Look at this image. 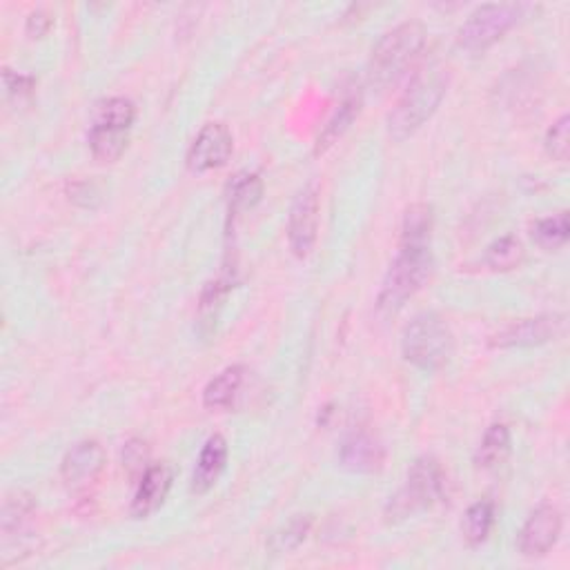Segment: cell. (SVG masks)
<instances>
[{"mask_svg": "<svg viewBox=\"0 0 570 570\" xmlns=\"http://www.w3.org/2000/svg\"><path fill=\"white\" fill-rule=\"evenodd\" d=\"M450 85V72L442 63H431L417 72L404 97L388 116V134L395 140H406L417 134L439 110Z\"/></svg>", "mask_w": 570, "mask_h": 570, "instance_id": "cell-1", "label": "cell"}, {"mask_svg": "<svg viewBox=\"0 0 570 570\" xmlns=\"http://www.w3.org/2000/svg\"><path fill=\"white\" fill-rule=\"evenodd\" d=\"M425 45V27L417 21L401 23L374 45L368 63V83L376 89L395 85Z\"/></svg>", "mask_w": 570, "mask_h": 570, "instance_id": "cell-2", "label": "cell"}, {"mask_svg": "<svg viewBox=\"0 0 570 570\" xmlns=\"http://www.w3.org/2000/svg\"><path fill=\"white\" fill-rule=\"evenodd\" d=\"M446 486V474L437 457L421 455L412 461L406 484L386 504L384 517L388 524L417 517L419 512L431 510L442 497Z\"/></svg>", "mask_w": 570, "mask_h": 570, "instance_id": "cell-3", "label": "cell"}, {"mask_svg": "<svg viewBox=\"0 0 570 570\" xmlns=\"http://www.w3.org/2000/svg\"><path fill=\"white\" fill-rule=\"evenodd\" d=\"M435 270L431 246H401L399 255L391 263L382 290L376 297V308L382 312H399L408 299H412Z\"/></svg>", "mask_w": 570, "mask_h": 570, "instance_id": "cell-4", "label": "cell"}, {"mask_svg": "<svg viewBox=\"0 0 570 570\" xmlns=\"http://www.w3.org/2000/svg\"><path fill=\"white\" fill-rule=\"evenodd\" d=\"M401 352L414 368L423 372H437L448 365L455 352V337L442 317L435 312H423L406 325Z\"/></svg>", "mask_w": 570, "mask_h": 570, "instance_id": "cell-5", "label": "cell"}, {"mask_svg": "<svg viewBox=\"0 0 570 570\" xmlns=\"http://www.w3.org/2000/svg\"><path fill=\"white\" fill-rule=\"evenodd\" d=\"M136 119V108L129 99H108L103 101L89 127V152L99 163H114L123 157L129 132Z\"/></svg>", "mask_w": 570, "mask_h": 570, "instance_id": "cell-6", "label": "cell"}, {"mask_svg": "<svg viewBox=\"0 0 570 570\" xmlns=\"http://www.w3.org/2000/svg\"><path fill=\"white\" fill-rule=\"evenodd\" d=\"M521 8L512 3H491L474 10L468 21L459 27L457 45L470 54L486 52L497 40H501L519 21Z\"/></svg>", "mask_w": 570, "mask_h": 570, "instance_id": "cell-7", "label": "cell"}, {"mask_svg": "<svg viewBox=\"0 0 570 570\" xmlns=\"http://www.w3.org/2000/svg\"><path fill=\"white\" fill-rule=\"evenodd\" d=\"M319 216H321L319 185L308 183L295 197L288 216V244L295 257L306 259L312 252L319 234Z\"/></svg>", "mask_w": 570, "mask_h": 570, "instance_id": "cell-8", "label": "cell"}, {"mask_svg": "<svg viewBox=\"0 0 570 570\" xmlns=\"http://www.w3.org/2000/svg\"><path fill=\"white\" fill-rule=\"evenodd\" d=\"M566 332V314H540L521 319L499 330L491 339L493 348H535L557 342Z\"/></svg>", "mask_w": 570, "mask_h": 570, "instance_id": "cell-9", "label": "cell"}, {"mask_svg": "<svg viewBox=\"0 0 570 570\" xmlns=\"http://www.w3.org/2000/svg\"><path fill=\"white\" fill-rule=\"evenodd\" d=\"M234 150V138L227 125L208 123L201 127L187 150V168L195 174H208L223 168Z\"/></svg>", "mask_w": 570, "mask_h": 570, "instance_id": "cell-10", "label": "cell"}, {"mask_svg": "<svg viewBox=\"0 0 570 570\" xmlns=\"http://www.w3.org/2000/svg\"><path fill=\"white\" fill-rule=\"evenodd\" d=\"M559 535H561V512L550 504H542L529 515L524 526H521L517 535V548L529 559H540L550 553Z\"/></svg>", "mask_w": 570, "mask_h": 570, "instance_id": "cell-11", "label": "cell"}, {"mask_svg": "<svg viewBox=\"0 0 570 570\" xmlns=\"http://www.w3.org/2000/svg\"><path fill=\"white\" fill-rule=\"evenodd\" d=\"M174 484V470L170 463L148 466L140 474L129 512L134 519H148L154 515L168 499Z\"/></svg>", "mask_w": 570, "mask_h": 570, "instance_id": "cell-12", "label": "cell"}, {"mask_svg": "<svg viewBox=\"0 0 570 570\" xmlns=\"http://www.w3.org/2000/svg\"><path fill=\"white\" fill-rule=\"evenodd\" d=\"M106 468V450L99 442L85 439L67 450L61 463V478L70 488H85L97 482Z\"/></svg>", "mask_w": 570, "mask_h": 570, "instance_id": "cell-13", "label": "cell"}, {"mask_svg": "<svg viewBox=\"0 0 570 570\" xmlns=\"http://www.w3.org/2000/svg\"><path fill=\"white\" fill-rule=\"evenodd\" d=\"M337 459L352 474H374L384 468L386 450L368 431H352L344 437Z\"/></svg>", "mask_w": 570, "mask_h": 570, "instance_id": "cell-14", "label": "cell"}, {"mask_svg": "<svg viewBox=\"0 0 570 570\" xmlns=\"http://www.w3.org/2000/svg\"><path fill=\"white\" fill-rule=\"evenodd\" d=\"M246 379H248L246 365H227L214 379H210V384L203 391V406L212 412L232 410L244 391Z\"/></svg>", "mask_w": 570, "mask_h": 570, "instance_id": "cell-15", "label": "cell"}, {"mask_svg": "<svg viewBox=\"0 0 570 570\" xmlns=\"http://www.w3.org/2000/svg\"><path fill=\"white\" fill-rule=\"evenodd\" d=\"M225 466H227V442L221 435H212L199 453L189 488H193V493L197 495H206L208 491L214 488Z\"/></svg>", "mask_w": 570, "mask_h": 570, "instance_id": "cell-16", "label": "cell"}, {"mask_svg": "<svg viewBox=\"0 0 570 570\" xmlns=\"http://www.w3.org/2000/svg\"><path fill=\"white\" fill-rule=\"evenodd\" d=\"M34 512H36L34 497L25 491H12L3 501V512H0V531H3V540L10 542L12 537H25Z\"/></svg>", "mask_w": 570, "mask_h": 570, "instance_id": "cell-17", "label": "cell"}, {"mask_svg": "<svg viewBox=\"0 0 570 570\" xmlns=\"http://www.w3.org/2000/svg\"><path fill=\"white\" fill-rule=\"evenodd\" d=\"M361 112V94H350V97H346L339 108L335 110V114L330 116L327 125L323 127V132L319 134L317 138V154H323L327 152L332 146H335V142L352 127V123L357 121Z\"/></svg>", "mask_w": 570, "mask_h": 570, "instance_id": "cell-18", "label": "cell"}, {"mask_svg": "<svg viewBox=\"0 0 570 570\" xmlns=\"http://www.w3.org/2000/svg\"><path fill=\"white\" fill-rule=\"evenodd\" d=\"M510 446H512V439H510L508 425L493 423L488 431L484 433V439H482V444L478 448V455H474V463H478L484 470L497 468V466H501L508 459Z\"/></svg>", "mask_w": 570, "mask_h": 570, "instance_id": "cell-19", "label": "cell"}, {"mask_svg": "<svg viewBox=\"0 0 570 570\" xmlns=\"http://www.w3.org/2000/svg\"><path fill=\"white\" fill-rule=\"evenodd\" d=\"M495 526V504L488 499L474 501L461 521V533L470 546H482Z\"/></svg>", "mask_w": 570, "mask_h": 570, "instance_id": "cell-20", "label": "cell"}, {"mask_svg": "<svg viewBox=\"0 0 570 570\" xmlns=\"http://www.w3.org/2000/svg\"><path fill=\"white\" fill-rule=\"evenodd\" d=\"M433 234V208L414 203L406 210L401 227V246H431Z\"/></svg>", "mask_w": 570, "mask_h": 570, "instance_id": "cell-21", "label": "cell"}, {"mask_svg": "<svg viewBox=\"0 0 570 570\" xmlns=\"http://www.w3.org/2000/svg\"><path fill=\"white\" fill-rule=\"evenodd\" d=\"M263 197V181L255 172H244L230 185V214H241L259 206Z\"/></svg>", "mask_w": 570, "mask_h": 570, "instance_id": "cell-22", "label": "cell"}, {"mask_svg": "<svg viewBox=\"0 0 570 570\" xmlns=\"http://www.w3.org/2000/svg\"><path fill=\"white\" fill-rule=\"evenodd\" d=\"M526 259V250L521 246L519 239L515 236H501L495 244L488 246L484 263L493 270V272H510L517 270L521 263Z\"/></svg>", "mask_w": 570, "mask_h": 570, "instance_id": "cell-23", "label": "cell"}, {"mask_svg": "<svg viewBox=\"0 0 570 570\" xmlns=\"http://www.w3.org/2000/svg\"><path fill=\"white\" fill-rule=\"evenodd\" d=\"M312 517L310 515H295L288 524H283L268 542V548L276 555L297 550L310 535Z\"/></svg>", "mask_w": 570, "mask_h": 570, "instance_id": "cell-24", "label": "cell"}, {"mask_svg": "<svg viewBox=\"0 0 570 570\" xmlns=\"http://www.w3.org/2000/svg\"><path fill=\"white\" fill-rule=\"evenodd\" d=\"M568 236H570V223L566 212L546 216L533 225V241L546 252L561 250L568 244Z\"/></svg>", "mask_w": 570, "mask_h": 570, "instance_id": "cell-25", "label": "cell"}, {"mask_svg": "<svg viewBox=\"0 0 570 570\" xmlns=\"http://www.w3.org/2000/svg\"><path fill=\"white\" fill-rule=\"evenodd\" d=\"M544 148H546V154L559 163H566L568 161V154H570V116L563 114L559 116L553 127L546 132V138H544Z\"/></svg>", "mask_w": 570, "mask_h": 570, "instance_id": "cell-26", "label": "cell"}, {"mask_svg": "<svg viewBox=\"0 0 570 570\" xmlns=\"http://www.w3.org/2000/svg\"><path fill=\"white\" fill-rule=\"evenodd\" d=\"M3 80H5V91L10 99H29L32 91L36 87V80L34 76H27V74H18V72H12V70H5L3 72Z\"/></svg>", "mask_w": 570, "mask_h": 570, "instance_id": "cell-27", "label": "cell"}, {"mask_svg": "<svg viewBox=\"0 0 570 570\" xmlns=\"http://www.w3.org/2000/svg\"><path fill=\"white\" fill-rule=\"evenodd\" d=\"M52 25H54V21L50 18V14H47L45 10H36V12L29 14L25 29H27L29 38H42L47 32L52 29Z\"/></svg>", "mask_w": 570, "mask_h": 570, "instance_id": "cell-28", "label": "cell"}, {"mask_svg": "<svg viewBox=\"0 0 570 570\" xmlns=\"http://www.w3.org/2000/svg\"><path fill=\"white\" fill-rule=\"evenodd\" d=\"M125 463L129 466V468H138L140 470V474L142 472H146V470H142V461H146L148 459V450H146V444H142V442H129L127 446H125Z\"/></svg>", "mask_w": 570, "mask_h": 570, "instance_id": "cell-29", "label": "cell"}]
</instances>
